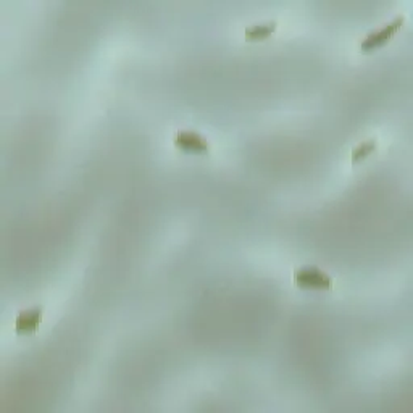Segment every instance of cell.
Here are the masks:
<instances>
[{
    "mask_svg": "<svg viewBox=\"0 0 413 413\" xmlns=\"http://www.w3.org/2000/svg\"><path fill=\"white\" fill-rule=\"evenodd\" d=\"M404 20H405V16L399 15V16L394 18V20H391L390 23H385L381 28L375 29V31H372V33H368L365 38L360 41L358 47H360L363 52H370V51H375V48H378L381 46H385L386 42L399 31L400 26L404 24Z\"/></svg>",
    "mask_w": 413,
    "mask_h": 413,
    "instance_id": "7a4b0ae2",
    "label": "cell"
},
{
    "mask_svg": "<svg viewBox=\"0 0 413 413\" xmlns=\"http://www.w3.org/2000/svg\"><path fill=\"white\" fill-rule=\"evenodd\" d=\"M376 147H378V141H376V139H368V141L355 145V147L350 152L352 163H358V162L365 160L372 152L376 150Z\"/></svg>",
    "mask_w": 413,
    "mask_h": 413,
    "instance_id": "8992f818",
    "label": "cell"
},
{
    "mask_svg": "<svg viewBox=\"0 0 413 413\" xmlns=\"http://www.w3.org/2000/svg\"><path fill=\"white\" fill-rule=\"evenodd\" d=\"M278 23L276 21H263V23H255L251 24V26L246 28V38L251 41H257V39H265L268 38L270 34L276 31Z\"/></svg>",
    "mask_w": 413,
    "mask_h": 413,
    "instance_id": "5b68a950",
    "label": "cell"
},
{
    "mask_svg": "<svg viewBox=\"0 0 413 413\" xmlns=\"http://www.w3.org/2000/svg\"><path fill=\"white\" fill-rule=\"evenodd\" d=\"M173 142L178 149L191 152V154H206V152H210V142L194 131H178L173 136Z\"/></svg>",
    "mask_w": 413,
    "mask_h": 413,
    "instance_id": "3957f363",
    "label": "cell"
},
{
    "mask_svg": "<svg viewBox=\"0 0 413 413\" xmlns=\"http://www.w3.org/2000/svg\"><path fill=\"white\" fill-rule=\"evenodd\" d=\"M296 286L303 289H331L333 288V278L320 270L318 266H302L297 268L293 275Z\"/></svg>",
    "mask_w": 413,
    "mask_h": 413,
    "instance_id": "6da1fadb",
    "label": "cell"
},
{
    "mask_svg": "<svg viewBox=\"0 0 413 413\" xmlns=\"http://www.w3.org/2000/svg\"><path fill=\"white\" fill-rule=\"evenodd\" d=\"M42 315H44V308L41 305H36L33 308L21 310L15 318V333L16 334H31L42 321Z\"/></svg>",
    "mask_w": 413,
    "mask_h": 413,
    "instance_id": "277c9868",
    "label": "cell"
}]
</instances>
